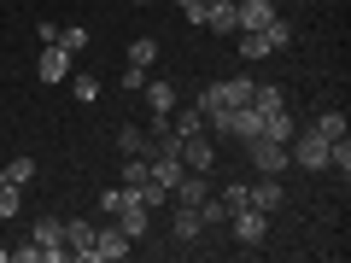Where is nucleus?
Listing matches in <instances>:
<instances>
[{"instance_id": "1", "label": "nucleus", "mask_w": 351, "mask_h": 263, "mask_svg": "<svg viewBox=\"0 0 351 263\" xmlns=\"http://www.w3.org/2000/svg\"><path fill=\"white\" fill-rule=\"evenodd\" d=\"M176 158H182V170H199V175H211L217 170V135H182L176 140Z\"/></svg>"}, {"instance_id": "2", "label": "nucleus", "mask_w": 351, "mask_h": 263, "mask_svg": "<svg viewBox=\"0 0 351 263\" xmlns=\"http://www.w3.org/2000/svg\"><path fill=\"white\" fill-rule=\"evenodd\" d=\"M246 158H252V170H258V175H281V170H287V140H269V135H252L246 140Z\"/></svg>"}, {"instance_id": "3", "label": "nucleus", "mask_w": 351, "mask_h": 263, "mask_svg": "<svg viewBox=\"0 0 351 263\" xmlns=\"http://www.w3.org/2000/svg\"><path fill=\"white\" fill-rule=\"evenodd\" d=\"M129 251H135V240H129L112 216H106V228L94 223V251H88V263H117V258H129Z\"/></svg>"}, {"instance_id": "4", "label": "nucleus", "mask_w": 351, "mask_h": 263, "mask_svg": "<svg viewBox=\"0 0 351 263\" xmlns=\"http://www.w3.org/2000/svg\"><path fill=\"white\" fill-rule=\"evenodd\" d=\"M328 147H334V140H322L316 129H299V135L287 140V158L299 164V170H328Z\"/></svg>"}, {"instance_id": "5", "label": "nucleus", "mask_w": 351, "mask_h": 263, "mask_svg": "<svg viewBox=\"0 0 351 263\" xmlns=\"http://www.w3.org/2000/svg\"><path fill=\"white\" fill-rule=\"evenodd\" d=\"M71 71H76V53H64L59 41H47V47L36 53V76L47 88H59V82H71Z\"/></svg>"}, {"instance_id": "6", "label": "nucleus", "mask_w": 351, "mask_h": 263, "mask_svg": "<svg viewBox=\"0 0 351 263\" xmlns=\"http://www.w3.org/2000/svg\"><path fill=\"white\" fill-rule=\"evenodd\" d=\"M29 240L41 246V263H64V258H71V246H64V223H59V216H36Z\"/></svg>"}, {"instance_id": "7", "label": "nucleus", "mask_w": 351, "mask_h": 263, "mask_svg": "<svg viewBox=\"0 0 351 263\" xmlns=\"http://www.w3.org/2000/svg\"><path fill=\"white\" fill-rule=\"evenodd\" d=\"M228 223H234V240H240V246H263V240H269V216L252 211V205L228 211Z\"/></svg>"}, {"instance_id": "8", "label": "nucleus", "mask_w": 351, "mask_h": 263, "mask_svg": "<svg viewBox=\"0 0 351 263\" xmlns=\"http://www.w3.org/2000/svg\"><path fill=\"white\" fill-rule=\"evenodd\" d=\"M246 193H252V211H263V216H276L281 205H287V188H281V175H258Z\"/></svg>"}, {"instance_id": "9", "label": "nucleus", "mask_w": 351, "mask_h": 263, "mask_svg": "<svg viewBox=\"0 0 351 263\" xmlns=\"http://www.w3.org/2000/svg\"><path fill=\"white\" fill-rule=\"evenodd\" d=\"M147 170H152V181H158L164 193H170L176 181H182V158H176L170 147H147Z\"/></svg>"}, {"instance_id": "10", "label": "nucleus", "mask_w": 351, "mask_h": 263, "mask_svg": "<svg viewBox=\"0 0 351 263\" xmlns=\"http://www.w3.org/2000/svg\"><path fill=\"white\" fill-rule=\"evenodd\" d=\"M205 36H234L240 18H234V0H205V18H199Z\"/></svg>"}, {"instance_id": "11", "label": "nucleus", "mask_w": 351, "mask_h": 263, "mask_svg": "<svg viewBox=\"0 0 351 263\" xmlns=\"http://www.w3.org/2000/svg\"><path fill=\"white\" fill-rule=\"evenodd\" d=\"M112 223H117V228H123V234H129V240H141V234H147V228H152V211H147V205H141V199H135V193H129V199H123V211H117V216H112Z\"/></svg>"}, {"instance_id": "12", "label": "nucleus", "mask_w": 351, "mask_h": 263, "mask_svg": "<svg viewBox=\"0 0 351 263\" xmlns=\"http://www.w3.org/2000/svg\"><path fill=\"white\" fill-rule=\"evenodd\" d=\"M141 100L152 105V117H170L176 112V82H170V76H152V82L141 88Z\"/></svg>"}, {"instance_id": "13", "label": "nucleus", "mask_w": 351, "mask_h": 263, "mask_svg": "<svg viewBox=\"0 0 351 263\" xmlns=\"http://www.w3.org/2000/svg\"><path fill=\"white\" fill-rule=\"evenodd\" d=\"M205 193H211V181H205L199 170H182V181L170 188V205H199Z\"/></svg>"}, {"instance_id": "14", "label": "nucleus", "mask_w": 351, "mask_h": 263, "mask_svg": "<svg viewBox=\"0 0 351 263\" xmlns=\"http://www.w3.org/2000/svg\"><path fill=\"white\" fill-rule=\"evenodd\" d=\"M234 18H240V29H263L276 18V0H234Z\"/></svg>"}, {"instance_id": "15", "label": "nucleus", "mask_w": 351, "mask_h": 263, "mask_svg": "<svg viewBox=\"0 0 351 263\" xmlns=\"http://www.w3.org/2000/svg\"><path fill=\"white\" fill-rule=\"evenodd\" d=\"M170 234L188 246V240H199L205 234V223H199V205H176V223H170Z\"/></svg>"}, {"instance_id": "16", "label": "nucleus", "mask_w": 351, "mask_h": 263, "mask_svg": "<svg viewBox=\"0 0 351 263\" xmlns=\"http://www.w3.org/2000/svg\"><path fill=\"white\" fill-rule=\"evenodd\" d=\"M117 152H123V158H147V129L123 123V129H117Z\"/></svg>"}, {"instance_id": "17", "label": "nucleus", "mask_w": 351, "mask_h": 263, "mask_svg": "<svg viewBox=\"0 0 351 263\" xmlns=\"http://www.w3.org/2000/svg\"><path fill=\"white\" fill-rule=\"evenodd\" d=\"M64 246H71V258H88L94 251V223H64Z\"/></svg>"}, {"instance_id": "18", "label": "nucleus", "mask_w": 351, "mask_h": 263, "mask_svg": "<svg viewBox=\"0 0 351 263\" xmlns=\"http://www.w3.org/2000/svg\"><path fill=\"white\" fill-rule=\"evenodd\" d=\"M234 36H240V59H276V53H269V41H263V29H234Z\"/></svg>"}, {"instance_id": "19", "label": "nucleus", "mask_w": 351, "mask_h": 263, "mask_svg": "<svg viewBox=\"0 0 351 263\" xmlns=\"http://www.w3.org/2000/svg\"><path fill=\"white\" fill-rule=\"evenodd\" d=\"M263 41H269V53H287V47H293V24L276 12L269 24H263Z\"/></svg>"}, {"instance_id": "20", "label": "nucleus", "mask_w": 351, "mask_h": 263, "mask_svg": "<svg viewBox=\"0 0 351 263\" xmlns=\"http://www.w3.org/2000/svg\"><path fill=\"white\" fill-rule=\"evenodd\" d=\"M123 64H141V71H152V64H158V36L129 41V59H123Z\"/></svg>"}, {"instance_id": "21", "label": "nucleus", "mask_w": 351, "mask_h": 263, "mask_svg": "<svg viewBox=\"0 0 351 263\" xmlns=\"http://www.w3.org/2000/svg\"><path fill=\"white\" fill-rule=\"evenodd\" d=\"M170 129H176V135H199L205 112H199V105H182V112H170Z\"/></svg>"}, {"instance_id": "22", "label": "nucleus", "mask_w": 351, "mask_h": 263, "mask_svg": "<svg viewBox=\"0 0 351 263\" xmlns=\"http://www.w3.org/2000/svg\"><path fill=\"white\" fill-rule=\"evenodd\" d=\"M18 211H24V188L12 175H0V216H18Z\"/></svg>"}, {"instance_id": "23", "label": "nucleus", "mask_w": 351, "mask_h": 263, "mask_svg": "<svg viewBox=\"0 0 351 263\" xmlns=\"http://www.w3.org/2000/svg\"><path fill=\"white\" fill-rule=\"evenodd\" d=\"M71 94H76L82 105H94V100H100V76H88V71H71Z\"/></svg>"}, {"instance_id": "24", "label": "nucleus", "mask_w": 351, "mask_h": 263, "mask_svg": "<svg viewBox=\"0 0 351 263\" xmlns=\"http://www.w3.org/2000/svg\"><path fill=\"white\" fill-rule=\"evenodd\" d=\"M0 175H12L18 188H29V181H36V158H29V152H12V164H6Z\"/></svg>"}, {"instance_id": "25", "label": "nucleus", "mask_w": 351, "mask_h": 263, "mask_svg": "<svg viewBox=\"0 0 351 263\" xmlns=\"http://www.w3.org/2000/svg\"><path fill=\"white\" fill-rule=\"evenodd\" d=\"M263 135H269V140H293V112H287V105L263 117Z\"/></svg>"}, {"instance_id": "26", "label": "nucleus", "mask_w": 351, "mask_h": 263, "mask_svg": "<svg viewBox=\"0 0 351 263\" xmlns=\"http://www.w3.org/2000/svg\"><path fill=\"white\" fill-rule=\"evenodd\" d=\"M316 135H322V140H346V112H322V117H316Z\"/></svg>"}, {"instance_id": "27", "label": "nucleus", "mask_w": 351, "mask_h": 263, "mask_svg": "<svg viewBox=\"0 0 351 263\" xmlns=\"http://www.w3.org/2000/svg\"><path fill=\"white\" fill-rule=\"evenodd\" d=\"M199 223H205V228H217V223H228V205L217 199V193H205V199H199Z\"/></svg>"}, {"instance_id": "28", "label": "nucleus", "mask_w": 351, "mask_h": 263, "mask_svg": "<svg viewBox=\"0 0 351 263\" xmlns=\"http://www.w3.org/2000/svg\"><path fill=\"white\" fill-rule=\"evenodd\" d=\"M141 181H152L147 158H123V188H141Z\"/></svg>"}, {"instance_id": "29", "label": "nucleus", "mask_w": 351, "mask_h": 263, "mask_svg": "<svg viewBox=\"0 0 351 263\" xmlns=\"http://www.w3.org/2000/svg\"><path fill=\"white\" fill-rule=\"evenodd\" d=\"M59 47H64V53H82V47H88V29H82V24H64V29H59Z\"/></svg>"}, {"instance_id": "30", "label": "nucleus", "mask_w": 351, "mask_h": 263, "mask_svg": "<svg viewBox=\"0 0 351 263\" xmlns=\"http://www.w3.org/2000/svg\"><path fill=\"white\" fill-rule=\"evenodd\" d=\"M217 199H223L228 211H240V205H252V193H246V181H228V188L217 193Z\"/></svg>"}, {"instance_id": "31", "label": "nucleus", "mask_w": 351, "mask_h": 263, "mask_svg": "<svg viewBox=\"0 0 351 263\" xmlns=\"http://www.w3.org/2000/svg\"><path fill=\"white\" fill-rule=\"evenodd\" d=\"M117 88H123V94H141V88H147V71H141V64H123V76H117Z\"/></svg>"}, {"instance_id": "32", "label": "nucleus", "mask_w": 351, "mask_h": 263, "mask_svg": "<svg viewBox=\"0 0 351 263\" xmlns=\"http://www.w3.org/2000/svg\"><path fill=\"white\" fill-rule=\"evenodd\" d=\"M123 199H129V188L117 181V188H106V193H100V211H106V216H117V211H123Z\"/></svg>"}, {"instance_id": "33", "label": "nucleus", "mask_w": 351, "mask_h": 263, "mask_svg": "<svg viewBox=\"0 0 351 263\" xmlns=\"http://www.w3.org/2000/svg\"><path fill=\"white\" fill-rule=\"evenodd\" d=\"M6 258H12V263H41V246L24 240V246H6Z\"/></svg>"}, {"instance_id": "34", "label": "nucleus", "mask_w": 351, "mask_h": 263, "mask_svg": "<svg viewBox=\"0 0 351 263\" xmlns=\"http://www.w3.org/2000/svg\"><path fill=\"white\" fill-rule=\"evenodd\" d=\"M176 6H182V18H188L193 29H199V18H205V0H176Z\"/></svg>"}, {"instance_id": "35", "label": "nucleus", "mask_w": 351, "mask_h": 263, "mask_svg": "<svg viewBox=\"0 0 351 263\" xmlns=\"http://www.w3.org/2000/svg\"><path fill=\"white\" fill-rule=\"evenodd\" d=\"M0 263H12V258H6V246H0Z\"/></svg>"}, {"instance_id": "36", "label": "nucleus", "mask_w": 351, "mask_h": 263, "mask_svg": "<svg viewBox=\"0 0 351 263\" xmlns=\"http://www.w3.org/2000/svg\"><path fill=\"white\" fill-rule=\"evenodd\" d=\"M135 6H152V0H135Z\"/></svg>"}]
</instances>
